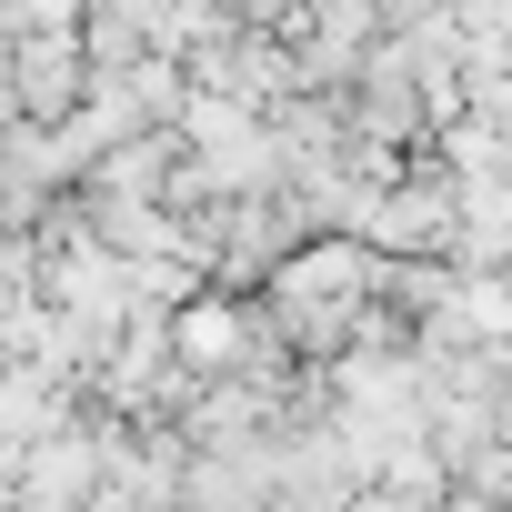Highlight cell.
Here are the masks:
<instances>
[{"label":"cell","mask_w":512,"mask_h":512,"mask_svg":"<svg viewBox=\"0 0 512 512\" xmlns=\"http://www.w3.org/2000/svg\"><path fill=\"white\" fill-rule=\"evenodd\" d=\"M61 91H71V51L41 41V51H31V101H61Z\"/></svg>","instance_id":"cell-1"}]
</instances>
